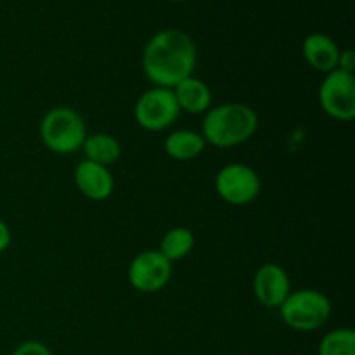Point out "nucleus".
<instances>
[{
    "instance_id": "423d86ee",
    "label": "nucleus",
    "mask_w": 355,
    "mask_h": 355,
    "mask_svg": "<svg viewBox=\"0 0 355 355\" xmlns=\"http://www.w3.org/2000/svg\"><path fill=\"white\" fill-rule=\"evenodd\" d=\"M260 177L245 163H229L215 175V191L225 203L232 207H246L259 198Z\"/></svg>"
},
{
    "instance_id": "4468645a",
    "label": "nucleus",
    "mask_w": 355,
    "mask_h": 355,
    "mask_svg": "<svg viewBox=\"0 0 355 355\" xmlns=\"http://www.w3.org/2000/svg\"><path fill=\"white\" fill-rule=\"evenodd\" d=\"M82 149L85 159L103 166L113 165L121 156V144L118 142V139L111 134H104V132L87 135Z\"/></svg>"
},
{
    "instance_id": "f8f14e48",
    "label": "nucleus",
    "mask_w": 355,
    "mask_h": 355,
    "mask_svg": "<svg viewBox=\"0 0 355 355\" xmlns=\"http://www.w3.org/2000/svg\"><path fill=\"white\" fill-rule=\"evenodd\" d=\"M172 90L177 104H179L180 113L186 111L189 114H205L211 107L210 87L203 80L196 78L194 75L182 80Z\"/></svg>"
},
{
    "instance_id": "20e7f679",
    "label": "nucleus",
    "mask_w": 355,
    "mask_h": 355,
    "mask_svg": "<svg viewBox=\"0 0 355 355\" xmlns=\"http://www.w3.org/2000/svg\"><path fill=\"white\" fill-rule=\"evenodd\" d=\"M277 311L288 328L309 333L322 328L328 322L333 307L324 293L304 288V290L291 291Z\"/></svg>"
},
{
    "instance_id": "2eb2a0df",
    "label": "nucleus",
    "mask_w": 355,
    "mask_h": 355,
    "mask_svg": "<svg viewBox=\"0 0 355 355\" xmlns=\"http://www.w3.org/2000/svg\"><path fill=\"white\" fill-rule=\"evenodd\" d=\"M194 234L191 229L182 227H172L163 234L162 243H159L158 252L165 257L168 262H177V260H182L184 257L189 255L194 248Z\"/></svg>"
},
{
    "instance_id": "6e6552de",
    "label": "nucleus",
    "mask_w": 355,
    "mask_h": 355,
    "mask_svg": "<svg viewBox=\"0 0 355 355\" xmlns=\"http://www.w3.org/2000/svg\"><path fill=\"white\" fill-rule=\"evenodd\" d=\"M173 263L158 250H146L132 259L128 266V283L139 293H158L168 284Z\"/></svg>"
},
{
    "instance_id": "0eeeda50",
    "label": "nucleus",
    "mask_w": 355,
    "mask_h": 355,
    "mask_svg": "<svg viewBox=\"0 0 355 355\" xmlns=\"http://www.w3.org/2000/svg\"><path fill=\"white\" fill-rule=\"evenodd\" d=\"M319 104L333 120L350 121L355 116V76L352 73H326L319 87Z\"/></svg>"
},
{
    "instance_id": "1a4fd4ad",
    "label": "nucleus",
    "mask_w": 355,
    "mask_h": 355,
    "mask_svg": "<svg viewBox=\"0 0 355 355\" xmlns=\"http://www.w3.org/2000/svg\"><path fill=\"white\" fill-rule=\"evenodd\" d=\"M291 293V281L277 263H263L253 276V295L267 309H279Z\"/></svg>"
},
{
    "instance_id": "ddd939ff",
    "label": "nucleus",
    "mask_w": 355,
    "mask_h": 355,
    "mask_svg": "<svg viewBox=\"0 0 355 355\" xmlns=\"http://www.w3.org/2000/svg\"><path fill=\"white\" fill-rule=\"evenodd\" d=\"M163 146H165V153L172 159L189 162V159L198 158L205 151L207 142L200 132L180 128V130H173L172 134L166 135Z\"/></svg>"
},
{
    "instance_id": "7ed1b4c3",
    "label": "nucleus",
    "mask_w": 355,
    "mask_h": 355,
    "mask_svg": "<svg viewBox=\"0 0 355 355\" xmlns=\"http://www.w3.org/2000/svg\"><path fill=\"white\" fill-rule=\"evenodd\" d=\"M87 135L85 121L73 107H54L40 121L42 142L55 155H73L82 148Z\"/></svg>"
},
{
    "instance_id": "f3484780",
    "label": "nucleus",
    "mask_w": 355,
    "mask_h": 355,
    "mask_svg": "<svg viewBox=\"0 0 355 355\" xmlns=\"http://www.w3.org/2000/svg\"><path fill=\"white\" fill-rule=\"evenodd\" d=\"M10 355H54V354H52V350L49 349L45 343L38 342V340H28V342L19 343Z\"/></svg>"
},
{
    "instance_id": "a211bd4d",
    "label": "nucleus",
    "mask_w": 355,
    "mask_h": 355,
    "mask_svg": "<svg viewBox=\"0 0 355 355\" xmlns=\"http://www.w3.org/2000/svg\"><path fill=\"white\" fill-rule=\"evenodd\" d=\"M336 69H340V71H345V73H352L354 75L355 54H354L352 49H343V51H340Z\"/></svg>"
},
{
    "instance_id": "39448f33",
    "label": "nucleus",
    "mask_w": 355,
    "mask_h": 355,
    "mask_svg": "<svg viewBox=\"0 0 355 355\" xmlns=\"http://www.w3.org/2000/svg\"><path fill=\"white\" fill-rule=\"evenodd\" d=\"M180 110L172 89L151 87L139 96L134 106V116L139 127L148 132H162L172 127Z\"/></svg>"
},
{
    "instance_id": "dca6fc26",
    "label": "nucleus",
    "mask_w": 355,
    "mask_h": 355,
    "mask_svg": "<svg viewBox=\"0 0 355 355\" xmlns=\"http://www.w3.org/2000/svg\"><path fill=\"white\" fill-rule=\"evenodd\" d=\"M319 355H355V333L350 328H336L319 342Z\"/></svg>"
},
{
    "instance_id": "9d476101",
    "label": "nucleus",
    "mask_w": 355,
    "mask_h": 355,
    "mask_svg": "<svg viewBox=\"0 0 355 355\" xmlns=\"http://www.w3.org/2000/svg\"><path fill=\"white\" fill-rule=\"evenodd\" d=\"M75 184L80 193L92 201H104L113 194L114 179L107 166L83 159L75 168Z\"/></svg>"
},
{
    "instance_id": "aec40b11",
    "label": "nucleus",
    "mask_w": 355,
    "mask_h": 355,
    "mask_svg": "<svg viewBox=\"0 0 355 355\" xmlns=\"http://www.w3.org/2000/svg\"><path fill=\"white\" fill-rule=\"evenodd\" d=\"M168 2H184V0H168Z\"/></svg>"
},
{
    "instance_id": "9b49d317",
    "label": "nucleus",
    "mask_w": 355,
    "mask_h": 355,
    "mask_svg": "<svg viewBox=\"0 0 355 355\" xmlns=\"http://www.w3.org/2000/svg\"><path fill=\"white\" fill-rule=\"evenodd\" d=\"M302 54L311 68L326 75V73L336 69L340 49L331 37L315 31V33L305 37L304 44H302Z\"/></svg>"
},
{
    "instance_id": "6ab92c4d",
    "label": "nucleus",
    "mask_w": 355,
    "mask_h": 355,
    "mask_svg": "<svg viewBox=\"0 0 355 355\" xmlns=\"http://www.w3.org/2000/svg\"><path fill=\"white\" fill-rule=\"evenodd\" d=\"M10 239H12V234H10L9 225L0 218V253H3L7 248H9Z\"/></svg>"
},
{
    "instance_id": "f257e3e1",
    "label": "nucleus",
    "mask_w": 355,
    "mask_h": 355,
    "mask_svg": "<svg viewBox=\"0 0 355 355\" xmlns=\"http://www.w3.org/2000/svg\"><path fill=\"white\" fill-rule=\"evenodd\" d=\"M198 49L193 38L175 28L153 35L142 51V71L155 87L173 89L193 76Z\"/></svg>"
},
{
    "instance_id": "f03ea898",
    "label": "nucleus",
    "mask_w": 355,
    "mask_h": 355,
    "mask_svg": "<svg viewBox=\"0 0 355 355\" xmlns=\"http://www.w3.org/2000/svg\"><path fill=\"white\" fill-rule=\"evenodd\" d=\"M259 128V116L241 103H224L211 106L203 118V135L207 144L215 148H234L243 144Z\"/></svg>"
}]
</instances>
